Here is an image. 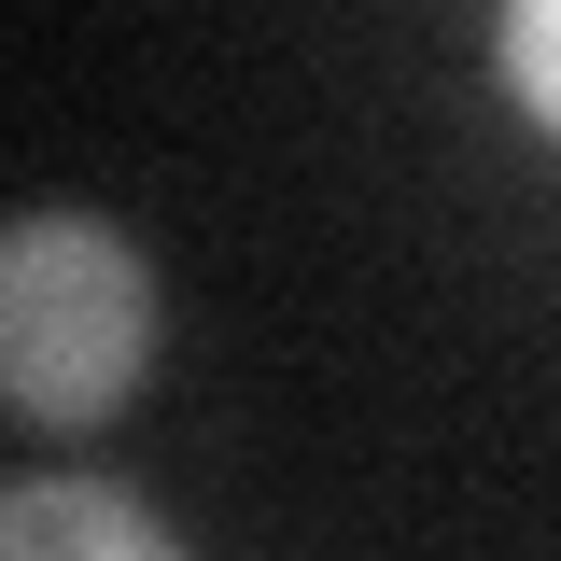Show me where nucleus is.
Returning a JSON list of instances; mask_svg holds the SVG:
<instances>
[{
  "label": "nucleus",
  "instance_id": "nucleus-1",
  "mask_svg": "<svg viewBox=\"0 0 561 561\" xmlns=\"http://www.w3.org/2000/svg\"><path fill=\"white\" fill-rule=\"evenodd\" d=\"M154 365V267L99 210H14L0 239V393L28 435H99Z\"/></svg>",
  "mask_w": 561,
  "mask_h": 561
},
{
  "label": "nucleus",
  "instance_id": "nucleus-2",
  "mask_svg": "<svg viewBox=\"0 0 561 561\" xmlns=\"http://www.w3.org/2000/svg\"><path fill=\"white\" fill-rule=\"evenodd\" d=\"M0 548L14 561H169L183 534L154 505H127V491H99V478H28L0 505Z\"/></svg>",
  "mask_w": 561,
  "mask_h": 561
},
{
  "label": "nucleus",
  "instance_id": "nucleus-3",
  "mask_svg": "<svg viewBox=\"0 0 561 561\" xmlns=\"http://www.w3.org/2000/svg\"><path fill=\"white\" fill-rule=\"evenodd\" d=\"M491 70H505V99L561 140V0H505V28H491Z\"/></svg>",
  "mask_w": 561,
  "mask_h": 561
}]
</instances>
